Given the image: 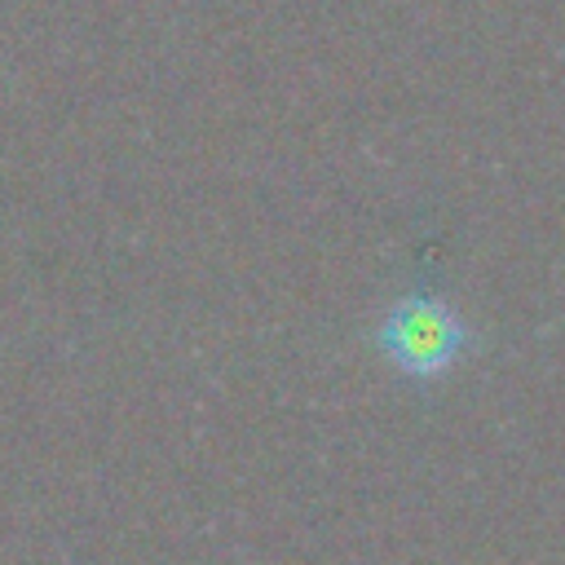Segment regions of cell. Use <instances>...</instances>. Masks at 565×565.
Here are the masks:
<instances>
[{
	"label": "cell",
	"instance_id": "cell-1",
	"mask_svg": "<svg viewBox=\"0 0 565 565\" xmlns=\"http://www.w3.org/2000/svg\"><path fill=\"white\" fill-rule=\"evenodd\" d=\"M371 344L402 375L433 380L463 358V349L472 344V327L446 300L428 291H411L384 309V318L371 331Z\"/></svg>",
	"mask_w": 565,
	"mask_h": 565
}]
</instances>
